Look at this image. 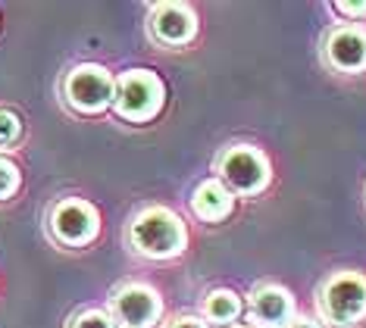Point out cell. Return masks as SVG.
Here are the masks:
<instances>
[{
    "mask_svg": "<svg viewBox=\"0 0 366 328\" xmlns=\"http://www.w3.org/2000/svg\"><path fill=\"white\" fill-rule=\"evenodd\" d=\"M132 250L147 259H172L185 250L188 229L185 222L166 207H147L129 225Z\"/></svg>",
    "mask_w": 366,
    "mask_h": 328,
    "instance_id": "6da1fadb",
    "label": "cell"
},
{
    "mask_svg": "<svg viewBox=\"0 0 366 328\" xmlns=\"http://www.w3.org/2000/svg\"><path fill=\"white\" fill-rule=\"evenodd\" d=\"M166 104V88L151 69H129L116 79L113 109L126 122H151Z\"/></svg>",
    "mask_w": 366,
    "mask_h": 328,
    "instance_id": "7a4b0ae2",
    "label": "cell"
},
{
    "mask_svg": "<svg viewBox=\"0 0 366 328\" xmlns=\"http://www.w3.org/2000/svg\"><path fill=\"white\" fill-rule=\"evenodd\" d=\"M113 88L116 79L107 66L79 63L63 79V100L81 116H97L107 106H113Z\"/></svg>",
    "mask_w": 366,
    "mask_h": 328,
    "instance_id": "3957f363",
    "label": "cell"
},
{
    "mask_svg": "<svg viewBox=\"0 0 366 328\" xmlns=\"http://www.w3.org/2000/svg\"><path fill=\"white\" fill-rule=\"evenodd\" d=\"M322 319L335 328H354L366 316V279L357 272H335L320 288Z\"/></svg>",
    "mask_w": 366,
    "mask_h": 328,
    "instance_id": "277c9868",
    "label": "cell"
},
{
    "mask_svg": "<svg viewBox=\"0 0 366 328\" xmlns=\"http://www.w3.org/2000/svg\"><path fill=\"white\" fill-rule=\"evenodd\" d=\"M216 172H219V182L226 184L232 194H244V197L260 194L272 179L269 159L251 144L229 147L226 154L216 159Z\"/></svg>",
    "mask_w": 366,
    "mask_h": 328,
    "instance_id": "5b68a950",
    "label": "cell"
},
{
    "mask_svg": "<svg viewBox=\"0 0 366 328\" xmlns=\"http://www.w3.org/2000/svg\"><path fill=\"white\" fill-rule=\"evenodd\" d=\"M47 229H51V238L56 244H63V247H85L101 232V216H97V209L88 200L66 197L51 207Z\"/></svg>",
    "mask_w": 366,
    "mask_h": 328,
    "instance_id": "8992f818",
    "label": "cell"
},
{
    "mask_svg": "<svg viewBox=\"0 0 366 328\" xmlns=\"http://www.w3.org/2000/svg\"><path fill=\"white\" fill-rule=\"evenodd\" d=\"M110 309H113L110 316H113L116 325H122V328H151L163 313V300L151 284L132 282V284H122V288L113 294Z\"/></svg>",
    "mask_w": 366,
    "mask_h": 328,
    "instance_id": "52a82bcc",
    "label": "cell"
},
{
    "mask_svg": "<svg viewBox=\"0 0 366 328\" xmlns=\"http://www.w3.org/2000/svg\"><path fill=\"white\" fill-rule=\"evenodd\" d=\"M151 38L163 47H185L197 35V16L185 4H157L147 19Z\"/></svg>",
    "mask_w": 366,
    "mask_h": 328,
    "instance_id": "ba28073f",
    "label": "cell"
},
{
    "mask_svg": "<svg viewBox=\"0 0 366 328\" xmlns=\"http://www.w3.org/2000/svg\"><path fill=\"white\" fill-rule=\"evenodd\" d=\"M326 63L338 72H363L366 69V31L354 25H338L329 31L326 44H322Z\"/></svg>",
    "mask_w": 366,
    "mask_h": 328,
    "instance_id": "9c48e42d",
    "label": "cell"
},
{
    "mask_svg": "<svg viewBox=\"0 0 366 328\" xmlns=\"http://www.w3.org/2000/svg\"><path fill=\"white\" fill-rule=\"evenodd\" d=\"M251 319L260 328H285L295 316V297L282 284H260L251 294Z\"/></svg>",
    "mask_w": 366,
    "mask_h": 328,
    "instance_id": "30bf717a",
    "label": "cell"
},
{
    "mask_svg": "<svg viewBox=\"0 0 366 328\" xmlns=\"http://www.w3.org/2000/svg\"><path fill=\"white\" fill-rule=\"evenodd\" d=\"M191 209H194V216L204 219V222H222V219H229L232 209H235V194H232L219 179H207L197 184L194 197H191Z\"/></svg>",
    "mask_w": 366,
    "mask_h": 328,
    "instance_id": "8fae6325",
    "label": "cell"
},
{
    "mask_svg": "<svg viewBox=\"0 0 366 328\" xmlns=\"http://www.w3.org/2000/svg\"><path fill=\"white\" fill-rule=\"evenodd\" d=\"M241 309H244L241 297H238L235 291H229V288H216V291H210L204 297V316H207V322L232 325L241 316Z\"/></svg>",
    "mask_w": 366,
    "mask_h": 328,
    "instance_id": "7c38bea8",
    "label": "cell"
},
{
    "mask_svg": "<svg viewBox=\"0 0 366 328\" xmlns=\"http://www.w3.org/2000/svg\"><path fill=\"white\" fill-rule=\"evenodd\" d=\"M22 138V119L13 109H0V150H10Z\"/></svg>",
    "mask_w": 366,
    "mask_h": 328,
    "instance_id": "4fadbf2b",
    "label": "cell"
},
{
    "mask_svg": "<svg viewBox=\"0 0 366 328\" xmlns=\"http://www.w3.org/2000/svg\"><path fill=\"white\" fill-rule=\"evenodd\" d=\"M22 184V175H19V166L13 159L0 156V200H10Z\"/></svg>",
    "mask_w": 366,
    "mask_h": 328,
    "instance_id": "5bb4252c",
    "label": "cell"
},
{
    "mask_svg": "<svg viewBox=\"0 0 366 328\" xmlns=\"http://www.w3.org/2000/svg\"><path fill=\"white\" fill-rule=\"evenodd\" d=\"M69 328H116L113 316L104 313V309H81V313L72 319Z\"/></svg>",
    "mask_w": 366,
    "mask_h": 328,
    "instance_id": "9a60e30c",
    "label": "cell"
},
{
    "mask_svg": "<svg viewBox=\"0 0 366 328\" xmlns=\"http://www.w3.org/2000/svg\"><path fill=\"white\" fill-rule=\"evenodd\" d=\"M335 13L351 16V19H366V0H360V4H354V0H338Z\"/></svg>",
    "mask_w": 366,
    "mask_h": 328,
    "instance_id": "2e32d148",
    "label": "cell"
},
{
    "mask_svg": "<svg viewBox=\"0 0 366 328\" xmlns=\"http://www.w3.org/2000/svg\"><path fill=\"white\" fill-rule=\"evenodd\" d=\"M169 328H210V325H207L201 316H176L169 322Z\"/></svg>",
    "mask_w": 366,
    "mask_h": 328,
    "instance_id": "e0dca14e",
    "label": "cell"
},
{
    "mask_svg": "<svg viewBox=\"0 0 366 328\" xmlns=\"http://www.w3.org/2000/svg\"><path fill=\"white\" fill-rule=\"evenodd\" d=\"M285 328H322L320 322H313V319H291Z\"/></svg>",
    "mask_w": 366,
    "mask_h": 328,
    "instance_id": "ac0fdd59",
    "label": "cell"
},
{
    "mask_svg": "<svg viewBox=\"0 0 366 328\" xmlns=\"http://www.w3.org/2000/svg\"><path fill=\"white\" fill-rule=\"evenodd\" d=\"M235 328H247V325H235Z\"/></svg>",
    "mask_w": 366,
    "mask_h": 328,
    "instance_id": "d6986e66",
    "label": "cell"
}]
</instances>
